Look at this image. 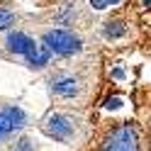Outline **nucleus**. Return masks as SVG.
<instances>
[{"mask_svg": "<svg viewBox=\"0 0 151 151\" xmlns=\"http://www.w3.org/2000/svg\"><path fill=\"white\" fill-rule=\"evenodd\" d=\"M100 151H141L139 127L134 122H122L112 127L100 141Z\"/></svg>", "mask_w": 151, "mask_h": 151, "instance_id": "f257e3e1", "label": "nucleus"}, {"mask_svg": "<svg viewBox=\"0 0 151 151\" xmlns=\"http://www.w3.org/2000/svg\"><path fill=\"white\" fill-rule=\"evenodd\" d=\"M42 46L56 56H73L83 49V39L71 29H46L42 34Z\"/></svg>", "mask_w": 151, "mask_h": 151, "instance_id": "f03ea898", "label": "nucleus"}, {"mask_svg": "<svg viewBox=\"0 0 151 151\" xmlns=\"http://www.w3.org/2000/svg\"><path fill=\"white\" fill-rule=\"evenodd\" d=\"M42 132L51 139H59L63 144H73V139L78 137V124L71 115H63V112H49L42 119Z\"/></svg>", "mask_w": 151, "mask_h": 151, "instance_id": "7ed1b4c3", "label": "nucleus"}, {"mask_svg": "<svg viewBox=\"0 0 151 151\" xmlns=\"http://www.w3.org/2000/svg\"><path fill=\"white\" fill-rule=\"evenodd\" d=\"M81 78L73 73H56L49 78V93L59 100H76L81 95Z\"/></svg>", "mask_w": 151, "mask_h": 151, "instance_id": "20e7f679", "label": "nucleus"}, {"mask_svg": "<svg viewBox=\"0 0 151 151\" xmlns=\"http://www.w3.org/2000/svg\"><path fill=\"white\" fill-rule=\"evenodd\" d=\"M5 49L10 54H15V56H29L37 49V42L29 34L20 32V29H10L7 37H5Z\"/></svg>", "mask_w": 151, "mask_h": 151, "instance_id": "39448f33", "label": "nucleus"}, {"mask_svg": "<svg viewBox=\"0 0 151 151\" xmlns=\"http://www.w3.org/2000/svg\"><path fill=\"white\" fill-rule=\"evenodd\" d=\"M24 61H27V66H29V68H46V66H49V61H51V54L46 51L42 44H37V49H34L29 56H24Z\"/></svg>", "mask_w": 151, "mask_h": 151, "instance_id": "423d86ee", "label": "nucleus"}, {"mask_svg": "<svg viewBox=\"0 0 151 151\" xmlns=\"http://www.w3.org/2000/svg\"><path fill=\"white\" fill-rule=\"evenodd\" d=\"M3 110L7 112V117H10V122L15 124V129H17V132L27 127V115H24V110H22L20 105H15V102H5Z\"/></svg>", "mask_w": 151, "mask_h": 151, "instance_id": "0eeeda50", "label": "nucleus"}, {"mask_svg": "<svg viewBox=\"0 0 151 151\" xmlns=\"http://www.w3.org/2000/svg\"><path fill=\"white\" fill-rule=\"evenodd\" d=\"M17 134V129L15 124L10 122V117H7V112L0 107V146H5V144H10V139Z\"/></svg>", "mask_w": 151, "mask_h": 151, "instance_id": "6e6552de", "label": "nucleus"}, {"mask_svg": "<svg viewBox=\"0 0 151 151\" xmlns=\"http://www.w3.org/2000/svg\"><path fill=\"white\" fill-rule=\"evenodd\" d=\"M102 34H105L107 39H122V37L127 34V24L122 20H107L105 27H102Z\"/></svg>", "mask_w": 151, "mask_h": 151, "instance_id": "1a4fd4ad", "label": "nucleus"}, {"mask_svg": "<svg viewBox=\"0 0 151 151\" xmlns=\"http://www.w3.org/2000/svg\"><path fill=\"white\" fill-rule=\"evenodd\" d=\"M15 12L10 10H5V7H0V32H10L12 27H15Z\"/></svg>", "mask_w": 151, "mask_h": 151, "instance_id": "9d476101", "label": "nucleus"}, {"mask_svg": "<svg viewBox=\"0 0 151 151\" xmlns=\"http://www.w3.org/2000/svg\"><path fill=\"white\" fill-rule=\"evenodd\" d=\"M122 0H90V7L93 10H107V7H115Z\"/></svg>", "mask_w": 151, "mask_h": 151, "instance_id": "9b49d317", "label": "nucleus"}, {"mask_svg": "<svg viewBox=\"0 0 151 151\" xmlns=\"http://www.w3.org/2000/svg\"><path fill=\"white\" fill-rule=\"evenodd\" d=\"M122 105H124V100H122L119 95H115V98L110 95V98H107V102H105V107H107V110H119Z\"/></svg>", "mask_w": 151, "mask_h": 151, "instance_id": "f8f14e48", "label": "nucleus"}, {"mask_svg": "<svg viewBox=\"0 0 151 151\" xmlns=\"http://www.w3.org/2000/svg\"><path fill=\"white\" fill-rule=\"evenodd\" d=\"M112 78L115 81H124V68H115L112 71Z\"/></svg>", "mask_w": 151, "mask_h": 151, "instance_id": "ddd939ff", "label": "nucleus"}, {"mask_svg": "<svg viewBox=\"0 0 151 151\" xmlns=\"http://www.w3.org/2000/svg\"><path fill=\"white\" fill-rule=\"evenodd\" d=\"M144 5H146V7H151V0H144Z\"/></svg>", "mask_w": 151, "mask_h": 151, "instance_id": "4468645a", "label": "nucleus"}]
</instances>
